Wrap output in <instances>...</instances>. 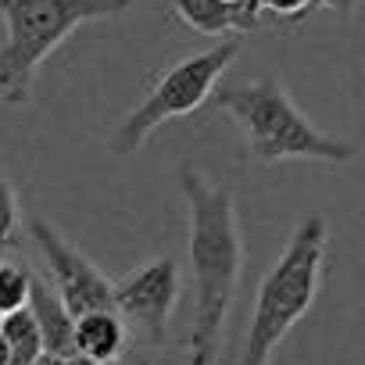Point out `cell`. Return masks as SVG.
<instances>
[{"instance_id": "cell-1", "label": "cell", "mask_w": 365, "mask_h": 365, "mask_svg": "<svg viewBox=\"0 0 365 365\" xmlns=\"http://www.w3.org/2000/svg\"><path fill=\"white\" fill-rule=\"evenodd\" d=\"M179 194L187 201V247L194 272V322H190V365H212L222 344V326L237 297L244 269V240L237 219L233 179H208L197 165L182 161L175 172Z\"/></svg>"}, {"instance_id": "cell-2", "label": "cell", "mask_w": 365, "mask_h": 365, "mask_svg": "<svg viewBox=\"0 0 365 365\" xmlns=\"http://www.w3.org/2000/svg\"><path fill=\"white\" fill-rule=\"evenodd\" d=\"M326 251H329V226L322 215H304L276 265L265 272L255 294L247 336L240 347L237 365H269L276 347L287 340V333L308 315L322 290L326 276Z\"/></svg>"}, {"instance_id": "cell-3", "label": "cell", "mask_w": 365, "mask_h": 365, "mask_svg": "<svg viewBox=\"0 0 365 365\" xmlns=\"http://www.w3.org/2000/svg\"><path fill=\"white\" fill-rule=\"evenodd\" d=\"M133 0H0V104H26L40 65L86 22L129 11Z\"/></svg>"}, {"instance_id": "cell-4", "label": "cell", "mask_w": 365, "mask_h": 365, "mask_svg": "<svg viewBox=\"0 0 365 365\" xmlns=\"http://www.w3.org/2000/svg\"><path fill=\"white\" fill-rule=\"evenodd\" d=\"M215 104L244 129L247 150L258 161H287V158H312L344 165L354 158V147L344 140L326 136L287 93L276 76H262L255 83L226 86L215 93Z\"/></svg>"}, {"instance_id": "cell-5", "label": "cell", "mask_w": 365, "mask_h": 365, "mask_svg": "<svg viewBox=\"0 0 365 365\" xmlns=\"http://www.w3.org/2000/svg\"><path fill=\"white\" fill-rule=\"evenodd\" d=\"M237 54H240V43L222 40L219 47H208L201 54H190V58L175 61L172 68H165L154 79V86L143 93V101L111 133V140H108L111 154H136L158 125H165L168 118H182V115L197 111L215 93L222 72L237 61Z\"/></svg>"}, {"instance_id": "cell-6", "label": "cell", "mask_w": 365, "mask_h": 365, "mask_svg": "<svg viewBox=\"0 0 365 365\" xmlns=\"http://www.w3.org/2000/svg\"><path fill=\"white\" fill-rule=\"evenodd\" d=\"M29 237L40 247L43 262L51 265V279L65 308L83 319L90 312H108L115 308V283L76 247L68 244L47 219H29Z\"/></svg>"}, {"instance_id": "cell-7", "label": "cell", "mask_w": 365, "mask_h": 365, "mask_svg": "<svg viewBox=\"0 0 365 365\" xmlns=\"http://www.w3.org/2000/svg\"><path fill=\"white\" fill-rule=\"evenodd\" d=\"M179 290H182L179 262L158 258L115 279V312L136 329H143L150 344L161 347L168 340V319L179 304Z\"/></svg>"}, {"instance_id": "cell-8", "label": "cell", "mask_w": 365, "mask_h": 365, "mask_svg": "<svg viewBox=\"0 0 365 365\" xmlns=\"http://www.w3.org/2000/svg\"><path fill=\"white\" fill-rule=\"evenodd\" d=\"M172 15L201 36H240L262 26L258 0H168Z\"/></svg>"}, {"instance_id": "cell-9", "label": "cell", "mask_w": 365, "mask_h": 365, "mask_svg": "<svg viewBox=\"0 0 365 365\" xmlns=\"http://www.w3.org/2000/svg\"><path fill=\"white\" fill-rule=\"evenodd\" d=\"M129 333H125V319L108 308V312H90L83 319H76V354L90 365H115L125 354Z\"/></svg>"}, {"instance_id": "cell-10", "label": "cell", "mask_w": 365, "mask_h": 365, "mask_svg": "<svg viewBox=\"0 0 365 365\" xmlns=\"http://www.w3.org/2000/svg\"><path fill=\"white\" fill-rule=\"evenodd\" d=\"M29 312L36 315L40 322V333H43V347L47 354H76V315L65 308V301L58 297V290L33 276V294H29Z\"/></svg>"}, {"instance_id": "cell-11", "label": "cell", "mask_w": 365, "mask_h": 365, "mask_svg": "<svg viewBox=\"0 0 365 365\" xmlns=\"http://www.w3.org/2000/svg\"><path fill=\"white\" fill-rule=\"evenodd\" d=\"M0 333L8 340V351H11V365H40L47 347H43V333H40V322L29 308L22 312H11L0 322Z\"/></svg>"}, {"instance_id": "cell-12", "label": "cell", "mask_w": 365, "mask_h": 365, "mask_svg": "<svg viewBox=\"0 0 365 365\" xmlns=\"http://www.w3.org/2000/svg\"><path fill=\"white\" fill-rule=\"evenodd\" d=\"M29 294H33V272L26 265H0V315H11L29 308Z\"/></svg>"}, {"instance_id": "cell-13", "label": "cell", "mask_w": 365, "mask_h": 365, "mask_svg": "<svg viewBox=\"0 0 365 365\" xmlns=\"http://www.w3.org/2000/svg\"><path fill=\"white\" fill-rule=\"evenodd\" d=\"M19 240V197L15 187L0 175V251Z\"/></svg>"}, {"instance_id": "cell-14", "label": "cell", "mask_w": 365, "mask_h": 365, "mask_svg": "<svg viewBox=\"0 0 365 365\" xmlns=\"http://www.w3.org/2000/svg\"><path fill=\"white\" fill-rule=\"evenodd\" d=\"M262 11H272L276 19H301L308 8H315V0H258Z\"/></svg>"}, {"instance_id": "cell-15", "label": "cell", "mask_w": 365, "mask_h": 365, "mask_svg": "<svg viewBox=\"0 0 365 365\" xmlns=\"http://www.w3.org/2000/svg\"><path fill=\"white\" fill-rule=\"evenodd\" d=\"M354 4H358V0H315V8H326V11H336V15H344V19H351V11H354Z\"/></svg>"}, {"instance_id": "cell-16", "label": "cell", "mask_w": 365, "mask_h": 365, "mask_svg": "<svg viewBox=\"0 0 365 365\" xmlns=\"http://www.w3.org/2000/svg\"><path fill=\"white\" fill-rule=\"evenodd\" d=\"M40 365H90V361H83L79 354H65V358H58V354H43Z\"/></svg>"}, {"instance_id": "cell-17", "label": "cell", "mask_w": 365, "mask_h": 365, "mask_svg": "<svg viewBox=\"0 0 365 365\" xmlns=\"http://www.w3.org/2000/svg\"><path fill=\"white\" fill-rule=\"evenodd\" d=\"M0 365H11V351H8V340L0 333Z\"/></svg>"}, {"instance_id": "cell-18", "label": "cell", "mask_w": 365, "mask_h": 365, "mask_svg": "<svg viewBox=\"0 0 365 365\" xmlns=\"http://www.w3.org/2000/svg\"><path fill=\"white\" fill-rule=\"evenodd\" d=\"M0 322H4V315H0Z\"/></svg>"}, {"instance_id": "cell-19", "label": "cell", "mask_w": 365, "mask_h": 365, "mask_svg": "<svg viewBox=\"0 0 365 365\" xmlns=\"http://www.w3.org/2000/svg\"><path fill=\"white\" fill-rule=\"evenodd\" d=\"M230 4H237V0H230Z\"/></svg>"}]
</instances>
